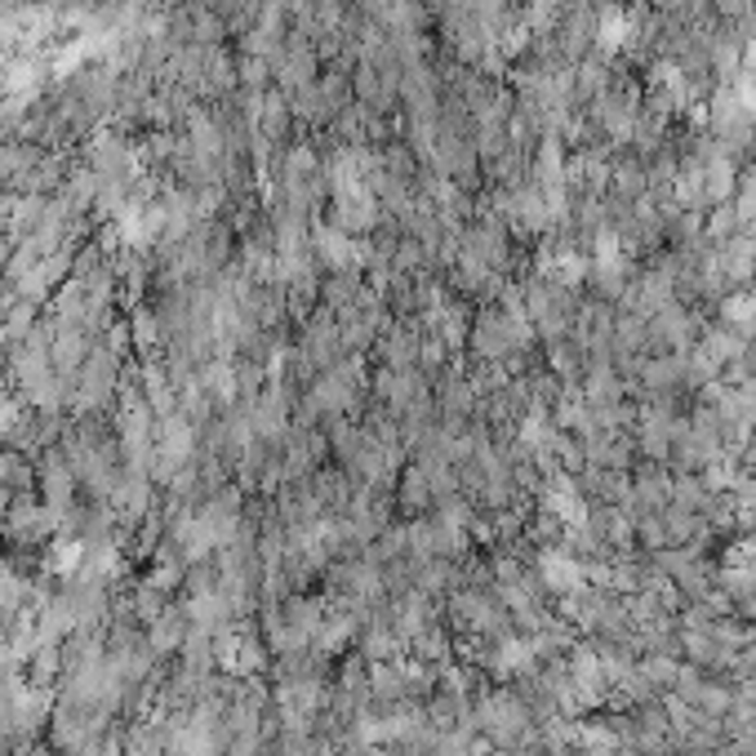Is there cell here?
I'll list each match as a JSON object with an SVG mask.
<instances>
[{
  "label": "cell",
  "mask_w": 756,
  "mask_h": 756,
  "mask_svg": "<svg viewBox=\"0 0 756 756\" xmlns=\"http://www.w3.org/2000/svg\"><path fill=\"white\" fill-rule=\"evenodd\" d=\"M116 369H121V356L108 352L103 343H93L89 361H85L80 374L72 378V383H76V410H99V405H108V396L116 392Z\"/></svg>",
  "instance_id": "1"
},
{
  "label": "cell",
  "mask_w": 756,
  "mask_h": 756,
  "mask_svg": "<svg viewBox=\"0 0 756 756\" xmlns=\"http://www.w3.org/2000/svg\"><path fill=\"white\" fill-rule=\"evenodd\" d=\"M539 583L556 596H570L579 588H588V575H583V560L570 556L565 547H543L539 552Z\"/></svg>",
  "instance_id": "2"
},
{
  "label": "cell",
  "mask_w": 756,
  "mask_h": 756,
  "mask_svg": "<svg viewBox=\"0 0 756 756\" xmlns=\"http://www.w3.org/2000/svg\"><path fill=\"white\" fill-rule=\"evenodd\" d=\"M72 490H76L72 463L59 458V454H45V458H40V494H45V507H50L54 516H63L67 503H72Z\"/></svg>",
  "instance_id": "3"
},
{
  "label": "cell",
  "mask_w": 756,
  "mask_h": 756,
  "mask_svg": "<svg viewBox=\"0 0 756 756\" xmlns=\"http://www.w3.org/2000/svg\"><path fill=\"white\" fill-rule=\"evenodd\" d=\"M187 632H192V619H187V609H178V605H165V614L156 623H148V645H152V654L161 658V654H178L182 650V641H187Z\"/></svg>",
  "instance_id": "4"
},
{
  "label": "cell",
  "mask_w": 756,
  "mask_h": 756,
  "mask_svg": "<svg viewBox=\"0 0 756 756\" xmlns=\"http://www.w3.org/2000/svg\"><path fill=\"white\" fill-rule=\"evenodd\" d=\"M418 339L410 335V329H392V335L378 343V361H383V369H418Z\"/></svg>",
  "instance_id": "5"
},
{
  "label": "cell",
  "mask_w": 756,
  "mask_h": 756,
  "mask_svg": "<svg viewBox=\"0 0 756 756\" xmlns=\"http://www.w3.org/2000/svg\"><path fill=\"white\" fill-rule=\"evenodd\" d=\"M432 503H437V494L428 486V471H423V467L401 471V512L405 516H418V512H428Z\"/></svg>",
  "instance_id": "6"
},
{
  "label": "cell",
  "mask_w": 756,
  "mask_h": 756,
  "mask_svg": "<svg viewBox=\"0 0 756 756\" xmlns=\"http://www.w3.org/2000/svg\"><path fill=\"white\" fill-rule=\"evenodd\" d=\"M59 672H63V650L40 641V645L27 654V681L40 685V690H50V685L59 681Z\"/></svg>",
  "instance_id": "7"
},
{
  "label": "cell",
  "mask_w": 756,
  "mask_h": 756,
  "mask_svg": "<svg viewBox=\"0 0 756 756\" xmlns=\"http://www.w3.org/2000/svg\"><path fill=\"white\" fill-rule=\"evenodd\" d=\"M352 637H356V614H352V609H339L335 619H325V623H320V632H316L312 645H316L320 654H339Z\"/></svg>",
  "instance_id": "8"
},
{
  "label": "cell",
  "mask_w": 756,
  "mask_h": 756,
  "mask_svg": "<svg viewBox=\"0 0 756 756\" xmlns=\"http://www.w3.org/2000/svg\"><path fill=\"white\" fill-rule=\"evenodd\" d=\"M637 672H641L654 690H672V685H677V672H681V658H677V654H650Z\"/></svg>",
  "instance_id": "9"
},
{
  "label": "cell",
  "mask_w": 756,
  "mask_h": 756,
  "mask_svg": "<svg viewBox=\"0 0 756 756\" xmlns=\"http://www.w3.org/2000/svg\"><path fill=\"white\" fill-rule=\"evenodd\" d=\"M165 588H156V583H143V588H138L134 592V605H129V614H134V619L138 623H156L161 619V614H165Z\"/></svg>",
  "instance_id": "10"
},
{
  "label": "cell",
  "mask_w": 756,
  "mask_h": 756,
  "mask_svg": "<svg viewBox=\"0 0 756 756\" xmlns=\"http://www.w3.org/2000/svg\"><path fill=\"white\" fill-rule=\"evenodd\" d=\"M27 592H32V583L23 579V575H14L10 565H0V609L5 614H14V609H23V601H27Z\"/></svg>",
  "instance_id": "11"
},
{
  "label": "cell",
  "mask_w": 756,
  "mask_h": 756,
  "mask_svg": "<svg viewBox=\"0 0 756 756\" xmlns=\"http://www.w3.org/2000/svg\"><path fill=\"white\" fill-rule=\"evenodd\" d=\"M32 486V467L23 463V454L0 450V490H27Z\"/></svg>",
  "instance_id": "12"
},
{
  "label": "cell",
  "mask_w": 756,
  "mask_h": 756,
  "mask_svg": "<svg viewBox=\"0 0 756 756\" xmlns=\"http://www.w3.org/2000/svg\"><path fill=\"white\" fill-rule=\"evenodd\" d=\"M5 259H10V245H5V241H0V267H5Z\"/></svg>",
  "instance_id": "13"
}]
</instances>
